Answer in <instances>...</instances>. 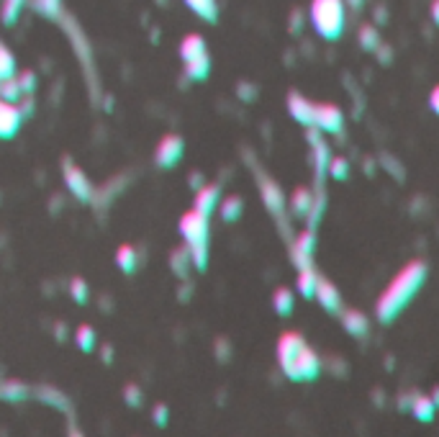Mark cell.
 <instances>
[{"label": "cell", "mask_w": 439, "mask_h": 437, "mask_svg": "<svg viewBox=\"0 0 439 437\" xmlns=\"http://www.w3.org/2000/svg\"><path fill=\"white\" fill-rule=\"evenodd\" d=\"M218 203H221V191H218V185H200L196 191V206L193 209L200 211V214H206L211 216L216 209H218Z\"/></svg>", "instance_id": "8"}, {"label": "cell", "mask_w": 439, "mask_h": 437, "mask_svg": "<svg viewBox=\"0 0 439 437\" xmlns=\"http://www.w3.org/2000/svg\"><path fill=\"white\" fill-rule=\"evenodd\" d=\"M311 24L321 39H339L347 24L344 0H314L311 3Z\"/></svg>", "instance_id": "4"}, {"label": "cell", "mask_w": 439, "mask_h": 437, "mask_svg": "<svg viewBox=\"0 0 439 437\" xmlns=\"http://www.w3.org/2000/svg\"><path fill=\"white\" fill-rule=\"evenodd\" d=\"M95 342H98V337H95V329L90 327V324H80V327L75 329V345L80 347L82 353H93Z\"/></svg>", "instance_id": "15"}, {"label": "cell", "mask_w": 439, "mask_h": 437, "mask_svg": "<svg viewBox=\"0 0 439 437\" xmlns=\"http://www.w3.org/2000/svg\"><path fill=\"white\" fill-rule=\"evenodd\" d=\"M183 3L196 13L198 19L208 21V24H214L218 19V3L216 0H183Z\"/></svg>", "instance_id": "11"}, {"label": "cell", "mask_w": 439, "mask_h": 437, "mask_svg": "<svg viewBox=\"0 0 439 437\" xmlns=\"http://www.w3.org/2000/svg\"><path fill=\"white\" fill-rule=\"evenodd\" d=\"M70 437H85V435H82L80 429H75V427H72V429H70Z\"/></svg>", "instance_id": "37"}, {"label": "cell", "mask_w": 439, "mask_h": 437, "mask_svg": "<svg viewBox=\"0 0 439 437\" xmlns=\"http://www.w3.org/2000/svg\"><path fill=\"white\" fill-rule=\"evenodd\" d=\"M316 286H319V278H316L311 270H303V273H301V278H298V291L311 299V296L316 293Z\"/></svg>", "instance_id": "28"}, {"label": "cell", "mask_w": 439, "mask_h": 437, "mask_svg": "<svg viewBox=\"0 0 439 437\" xmlns=\"http://www.w3.org/2000/svg\"><path fill=\"white\" fill-rule=\"evenodd\" d=\"M100 360H103V363H113V347L111 345H103V350H100Z\"/></svg>", "instance_id": "33"}, {"label": "cell", "mask_w": 439, "mask_h": 437, "mask_svg": "<svg viewBox=\"0 0 439 437\" xmlns=\"http://www.w3.org/2000/svg\"><path fill=\"white\" fill-rule=\"evenodd\" d=\"M431 106H434V111L439 113V88H434V93H431Z\"/></svg>", "instance_id": "36"}, {"label": "cell", "mask_w": 439, "mask_h": 437, "mask_svg": "<svg viewBox=\"0 0 439 437\" xmlns=\"http://www.w3.org/2000/svg\"><path fill=\"white\" fill-rule=\"evenodd\" d=\"M288 106H290V113L296 116L298 121H303V124H308V121L316 119V106H311L306 98H301V95H290V100H288Z\"/></svg>", "instance_id": "13"}, {"label": "cell", "mask_w": 439, "mask_h": 437, "mask_svg": "<svg viewBox=\"0 0 439 437\" xmlns=\"http://www.w3.org/2000/svg\"><path fill=\"white\" fill-rule=\"evenodd\" d=\"M183 152H185L183 137H178V134H165V137L160 139L157 149H154V162H157L160 170H172V167L183 160Z\"/></svg>", "instance_id": "5"}, {"label": "cell", "mask_w": 439, "mask_h": 437, "mask_svg": "<svg viewBox=\"0 0 439 437\" xmlns=\"http://www.w3.org/2000/svg\"><path fill=\"white\" fill-rule=\"evenodd\" d=\"M434 401L427 399V396H413L411 401V411H413V417L416 419H422V422H431L434 419Z\"/></svg>", "instance_id": "18"}, {"label": "cell", "mask_w": 439, "mask_h": 437, "mask_svg": "<svg viewBox=\"0 0 439 437\" xmlns=\"http://www.w3.org/2000/svg\"><path fill=\"white\" fill-rule=\"evenodd\" d=\"M36 13H41L46 19H57L62 13V0H31Z\"/></svg>", "instance_id": "22"}, {"label": "cell", "mask_w": 439, "mask_h": 437, "mask_svg": "<svg viewBox=\"0 0 439 437\" xmlns=\"http://www.w3.org/2000/svg\"><path fill=\"white\" fill-rule=\"evenodd\" d=\"M208 55L206 49V39L200 37V34H188V37L180 41V59L183 62H193L198 57Z\"/></svg>", "instance_id": "9"}, {"label": "cell", "mask_w": 439, "mask_h": 437, "mask_svg": "<svg viewBox=\"0 0 439 437\" xmlns=\"http://www.w3.org/2000/svg\"><path fill=\"white\" fill-rule=\"evenodd\" d=\"M116 265L118 270L126 275H134L136 265H139V252H136L131 245H121L116 250Z\"/></svg>", "instance_id": "12"}, {"label": "cell", "mask_w": 439, "mask_h": 437, "mask_svg": "<svg viewBox=\"0 0 439 437\" xmlns=\"http://www.w3.org/2000/svg\"><path fill=\"white\" fill-rule=\"evenodd\" d=\"M26 0H0V19L6 24H13L18 19V13L24 8Z\"/></svg>", "instance_id": "24"}, {"label": "cell", "mask_w": 439, "mask_h": 437, "mask_svg": "<svg viewBox=\"0 0 439 437\" xmlns=\"http://www.w3.org/2000/svg\"><path fill=\"white\" fill-rule=\"evenodd\" d=\"M124 404H129L131 409H139L144 404V391L136 383H126L124 386Z\"/></svg>", "instance_id": "27"}, {"label": "cell", "mask_w": 439, "mask_h": 437, "mask_svg": "<svg viewBox=\"0 0 439 437\" xmlns=\"http://www.w3.org/2000/svg\"><path fill=\"white\" fill-rule=\"evenodd\" d=\"M344 327L350 329V335H365L368 332V319L357 314V311H347L344 314Z\"/></svg>", "instance_id": "23"}, {"label": "cell", "mask_w": 439, "mask_h": 437, "mask_svg": "<svg viewBox=\"0 0 439 437\" xmlns=\"http://www.w3.org/2000/svg\"><path fill=\"white\" fill-rule=\"evenodd\" d=\"M18 67H16V57L10 52L8 46L0 44V82L8 80V77H16Z\"/></svg>", "instance_id": "19"}, {"label": "cell", "mask_w": 439, "mask_h": 437, "mask_svg": "<svg viewBox=\"0 0 439 437\" xmlns=\"http://www.w3.org/2000/svg\"><path fill=\"white\" fill-rule=\"evenodd\" d=\"M54 335H57V340H64V337H67V327H64L62 322H57V324H54Z\"/></svg>", "instance_id": "34"}, {"label": "cell", "mask_w": 439, "mask_h": 437, "mask_svg": "<svg viewBox=\"0 0 439 437\" xmlns=\"http://www.w3.org/2000/svg\"><path fill=\"white\" fill-rule=\"evenodd\" d=\"M216 357L218 360H229V342L226 340H216Z\"/></svg>", "instance_id": "31"}, {"label": "cell", "mask_w": 439, "mask_h": 437, "mask_svg": "<svg viewBox=\"0 0 439 437\" xmlns=\"http://www.w3.org/2000/svg\"><path fill=\"white\" fill-rule=\"evenodd\" d=\"M62 178H64L67 191H70L77 201H90L93 196H95L93 183L88 180V175L82 173L75 162H70V160H64V165H62Z\"/></svg>", "instance_id": "6"}, {"label": "cell", "mask_w": 439, "mask_h": 437, "mask_svg": "<svg viewBox=\"0 0 439 437\" xmlns=\"http://www.w3.org/2000/svg\"><path fill=\"white\" fill-rule=\"evenodd\" d=\"M170 268L175 270V275H180V278H185L188 275V270L193 268V260H190V252L188 247H180V250H175L170 255Z\"/></svg>", "instance_id": "16"}, {"label": "cell", "mask_w": 439, "mask_h": 437, "mask_svg": "<svg viewBox=\"0 0 439 437\" xmlns=\"http://www.w3.org/2000/svg\"><path fill=\"white\" fill-rule=\"evenodd\" d=\"M24 91L18 85V77H8V80L0 82V100H8V103H21Z\"/></svg>", "instance_id": "20"}, {"label": "cell", "mask_w": 439, "mask_h": 437, "mask_svg": "<svg viewBox=\"0 0 439 437\" xmlns=\"http://www.w3.org/2000/svg\"><path fill=\"white\" fill-rule=\"evenodd\" d=\"M316 299L321 301V306L326 311H339V293H337V288L334 286H329V283L319 281V286H316Z\"/></svg>", "instance_id": "14"}, {"label": "cell", "mask_w": 439, "mask_h": 437, "mask_svg": "<svg viewBox=\"0 0 439 437\" xmlns=\"http://www.w3.org/2000/svg\"><path fill=\"white\" fill-rule=\"evenodd\" d=\"M180 237L185 239L196 270H206L208 265V216L190 209L180 218Z\"/></svg>", "instance_id": "3"}, {"label": "cell", "mask_w": 439, "mask_h": 437, "mask_svg": "<svg viewBox=\"0 0 439 437\" xmlns=\"http://www.w3.org/2000/svg\"><path fill=\"white\" fill-rule=\"evenodd\" d=\"M422 281H424V270L419 265L406 268L404 273L393 281V286L383 293V299L377 301V317H380V322H391L398 311L404 309L406 304H409V299L416 293V288L422 286Z\"/></svg>", "instance_id": "2"}, {"label": "cell", "mask_w": 439, "mask_h": 437, "mask_svg": "<svg viewBox=\"0 0 439 437\" xmlns=\"http://www.w3.org/2000/svg\"><path fill=\"white\" fill-rule=\"evenodd\" d=\"M152 422L157 425V427H165V425L170 422V409H167V404H154Z\"/></svg>", "instance_id": "30"}, {"label": "cell", "mask_w": 439, "mask_h": 437, "mask_svg": "<svg viewBox=\"0 0 439 437\" xmlns=\"http://www.w3.org/2000/svg\"><path fill=\"white\" fill-rule=\"evenodd\" d=\"M431 19H434V24H439V0L431 3Z\"/></svg>", "instance_id": "35"}, {"label": "cell", "mask_w": 439, "mask_h": 437, "mask_svg": "<svg viewBox=\"0 0 439 437\" xmlns=\"http://www.w3.org/2000/svg\"><path fill=\"white\" fill-rule=\"evenodd\" d=\"M16 77H18V85H21L24 95H34V91H36V75L31 73V70H24V73L16 75Z\"/></svg>", "instance_id": "29"}, {"label": "cell", "mask_w": 439, "mask_h": 437, "mask_svg": "<svg viewBox=\"0 0 439 437\" xmlns=\"http://www.w3.org/2000/svg\"><path fill=\"white\" fill-rule=\"evenodd\" d=\"M36 399L39 401H44V404H49V407H57V409H64V411H70V399L64 396L59 389H52V386H39L36 389Z\"/></svg>", "instance_id": "10"}, {"label": "cell", "mask_w": 439, "mask_h": 437, "mask_svg": "<svg viewBox=\"0 0 439 437\" xmlns=\"http://www.w3.org/2000/svg\"><path fill=\"white\" fill-rule=\"evenodd\" d=\"M278 363L290 381H314L321 371L319 355L296 332H288L278 340Z\"/></svg>", "instance_id": "1"}, {"label": "cell", "mask_w": 439, "mask_h": 437, "mask_svg": "<svg viewBox=\"0 0 439 437\" xmlns=\"http://www.w3.org/2000/svg\"><path fill=\"white\" fill-rule=\"evenodd\" d=\"M272 304H275V311H278L280 317H288V314L293 311V293L286 291V288H280V291H275Z\"/></svg>", "instance_id": "25"}, {"label": "cell", "mask_w": 439, "mask_h": 437, "mask_svg": "<svg viewBox=\"0 0 439 437\" xmlns=\"http://www.w3.org/2000/svg\"><path fill=\"white\" fill-rule=\"evenodd\" d=\"M362 44L368 46V49H373V46H375V31H373V28H362Z\"/></svg>", "instance_id": "32"}, {"label": "cell", "mask_w": 439, "mask_h": 437, "mask_svg": "<svg viewBox=\"0 0 439 437\" xmlns=\"http://www.w3.org/2000/svg\"><path fill=\"white\" fill-rule=\"evenodd\" d=\"M208 73H211V59H208V55L198 57L193 62H185V75H188L190 80H206Z\"/></svg>", "instance_id": "17"}, {"label": "cell", "mask_w": 439, "mask_h": 437, "mask_svg": "<svg viewBox=\"0 0 439 437\" xmlns=\"http://www.w3.org/2000/svg\"><path fill=\"white\" fill-rule=\"evenodd\" d=\"M218 209H221L224 221H234V218H239V214H242V198H239V196H226V198L218 203Z\"/></svg>", "instance_id": "21"}, {"label": "cell", "mask_w": 439, "mask_h": 437, "mask_svg": "<svg viewBox=\"0 0 439 437\" xmlns=\"http://www.w3.org/2000/svg\"><path fill=\"white\" fill-rule=\"evenodd\" d=\"M21 124H24V113L18 109V103L0 100V139H13Z\"/></svg>", "instance_id": "7"}, {"label": "cell", "mask_w": 439, "mask_h": 437, "mask_svg": "<svg viewBox=\"0 0 439 437\" xmlns=\"http://www.w3.org/2000/svg\"><path fill=\"white\" fill-rule=\"evenodd\" d=\"M70 296H72L75 304H88V299H90L88 281H82V278H72L70 281Z\"/></svg>", "instance_id": "26"}]
</instances>
